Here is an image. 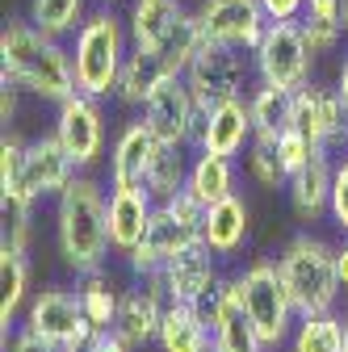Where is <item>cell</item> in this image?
Wrapping results in <instances>:
<instances>
[{"mask_svg":"<svg viewBox=\"0 0 348 352\" xmlns=\"http://www.w3.org/2000/svg\"><path fill=\"white\" fill-rule=\"evenodd\" d=\"M0 80H13L21 93H34L51 105L80 93L72 47H63V38L55 34H42L30 17H13L0 30Z\"/></svg>","mask_w":348,"mask_h":352,"instance_id":"cell-1","label":"cell"},{"mask_svg":"<svg viewBox=\"0 0 348 352\" xmlns=\"http://www.w3.org/2000/svg\"><path fill=\"white\" fill-rule=\"evenodd\" d=\"M55 243L72 273L101 269L109 260V193L89 172H76L72 185L55 197Z\"/></svg>","mask_w":348,"mask_h":352,"instance_id":"cell-2","label":"cell"},{"mask_svg":"<svg viewBox=\"0 0 348 352\" xmlns=\"http://www.w3.org/2000/svg\"><path fill=\"white\" fill-rule=\"evenodd\" d=\"M130 55V30L126 17L113 13V5H101L84 17V25L72 34V67H76V88L89 97H109L118 93V76Z\"/></svg>","mask_w":348,"mask_h":352,"instance_id":"cell-3","label":"cell"},{"mask_svg":"<svg viewBox=\"0 0 348 352\" xmlns=\"http://www.w3.org/2000/svg\"><path fill=\"white\" fill-rule=\"evenodd\" d=\"M277 273L294 294L298 315H319V311H336L340 298V273H336V248H327L319 235H294L281 256H277Z\"/></svg>","mask_w":348,"mask_h":352,"instance_id":"cell-4","label":"cell"},{"mask_svg":"<svg viewBox=\"0 0 348 352\" xmlns=\"http://www.w3.org/2000/svg\"><path fill=\"white\" fill-rule=\"evenodd\" d=\"M202 214L206 210L193 201L189 189L177 193V197H168V201H155V214H151V223H147V235L135 243V252L126 256L130 273H135V277L160 273L172 256L197 248L202 243Z\"/></svg>","mask_w":348,"mask_h":352,"instance_id":"cell-5","label":"cell"},{"mask_svg":"<svg viewBox=\"0 0 348 352\" xmlns=\"http://www.w3.org/2000/svg\"><path fill=\"white\" fill-rule=\"evenodd\" d=\"M235 277H239V306L252 319L256 336L265 340L269 352L285 348L290 336H294V323H298V306H294L290 285L277 273V260H256Z\"/></svg>","mask_w":348,"mask_h":352,"instance_id":"cell-6","label":"cell"},{"mask_svg":"<svg viewBox=\"0 0 348 352\" xmlns=\"http://www.w3.org/2000/svg\"><path fill=\"white\" fill-rule=\"evenodd\" d=\"M25 327L38 331L42 340L59 344L63 352H93V344L105 336L89 323L84 315V302L76 289H63V285H47L38 289L25 306Z\"/></svg>","mask_w":348,"mask_h":352,"instance_id":"cell-7","label":"cell"},{"mask_svg":"<svg viewBox=\"0 0 348 352\" xmlns=\"http://www.w3.org/2000/svg\"><path fill=\"white\" fill-rule=\"evenodd\" d=\"M311 63H315V51L307 47L298 21H269L260 47L252 51L256 80L273 84V88H285V93L311 84Z\"/></svg>","mask_w":348,"mask_h":352,"instance_id":"cell-8","label":"cell"},{"mask_svg":"<svg viewBox=\"0 0 348 352\" xmlns=\"http://www.w3.org/2000/svg\"><path fill=\"white\" fill-rule=\"evenodd\" d=\"M252 76H256L252 51L219 47V42H206L202 55L193 59V67L185 72V80H189V88H193L202 113H206L210 105L227 101V97H248V93H252L248 80H252Z\"/></svg>","mask_w":348,"mask_h":352,"instance_id":"cell-9","label":"cell"},{"mask_svg":"<svg viewBox=\"0 0 348 352\" xmlns=\"http://www.w3.org/2000/svg\"><path fill=\"white\" fill-rule=\"evenodd\" d=\"M143 122L155 130L160 143L177 147H197L202 135V105L193 97V88L185 76H164L155 84V93L143 101Z\"/></svg>","mask_w":348,"mask_h":352,"instance_id":"cell-10","label":"cell"},{"mask_svg":"<svg viewBox=\"0 0 348 352\" xmlns=\"http://www.w3.org/2000/svg\"><path fill=\"white\" fill-rule=\"evenodd\" d=\"M55 109H59L55 113V135H59L63 151L72 155V164L80 172H89L105 155V113H101V101L89 97V93H72Z\"/></svg>","mask_w":348,"mask_h":352,"instance_id":"cell-11","label":"cell"},{"mask_svg":"<svg viewBox=\"0 0 348 352\" xmlns=\"http://www.w3.org/2000/svg\"><path fill=\"white\" fill-rule=\"evenodd\" d=\"M197 21L206 30V42L235 47V51H256L269 30V13L260 0H202Z\"/></svg>","mask_w":348,"mask_h":352,"instance_id":"cell-12","label":"cell"},{"mask_svg":"<svg viewBox=\"0 0 348 352\" xmlns=\"http://www.w3.org/2000/svg\"><path fill=\"white\" fill-rule=\"evenodd\" d=\"M290 126L302 130L311 143L331 147V143H348V105L340 97L336 84H302L294 88V113Z\"/></svg>","mask_w":348,"mask_h":352,"instance_id":"cell-13","label":"cell"},{"mask_svg":"<svg viewBox=\"0 0 348 352\" xmlns=\"http://www.w3.org/2000/svg\"><path fill=\"white\" fill-rule=\"evenodd\" d=\"M202 311H206L210 340L219 352H269L265 340L256 336L252 319L243 315V306H239V277L235 273L219 281V289L202 302Z\"/></svg>","mask_w":348,"mask_h":352,"instance_id":"cell-14","label":"cell"},{"mask_svg":"<svg viewBox=\"0 0 348 352\" xmlns=\"http://www.w3.org/2000/svg\"><path fill=\"white\" fill-rule=\"evenodd\" d=\"M164 306H168V289L160 281V273L139 277L135 289H122V306H118V319H113V336L130 348H143L160 336V319H164Z\"/></svg>","mask_w":348,"mask_h":352,"instance_id":"cell-15","label":"cell"},{"mask_svg":"<svg viewBox=\"0 0 348 352\" xmlns=\"http://www.w3.org/2000/svg\"><path fill=\"white\" fill-rule=\"evenodd\" d=\"M160 281L168 289V302H189V306H202L214 289H219L223 273H219V256H214L206 243L172 256L164 269H160Z\"/></svg>","mask_w":348,"mask_h":352,"instance_id":"cell-16","label":"cell"},{"mask_svg":"<svg viewBox=\"0 0 348 352\" xmlns=\"http://www.w3.org/2000/svg\"><path fill=\"white\" fill-rule=\"evenodd\" d=\"M252 135H256V122H252V105H248V97H227V101L210 105V109L202 113L197 151L235 160L239 151H248Z\"/></svg>","mask_w":348,"mask_h":352,"instance_id":"cell-17","label":"cell"},{"mask_svg":"<svg viewBox=\"0 0 348 352\" xmlns=\"http://www.w3.org/2000/svg\"><path fill=\"white\" fill-rule=\"evenodd\" d=\"M80 168L72 164V155L63 151L59 135L51 130V135H42V139H30L25 143V176H21V185H25V197L30 201H47V197H59L67 185H72V176Z\"/></svg>","mask_w":348,"mask_h":352,"instance_id":"cell-18","label":"cell"},{"mask_svg":"<svg viewBox=\"0 0 348 352\" xmlns=\"http://www.w3.org/2000/svg\"><path fill=\"white\" fill-rule=\"evenodd\" d=\"M155 147H160V139L143 118L126 122L109 151V185L113 189H147V168H151Z\"/></svg>","mask_w":348,"mask_h":352,"instance_id":"cell-19","label":"cell"},{"mask_svg":"<svg viewBox=\"0 0 348 352\" xmlns=\"http://www.w3.org/2000/svg\"><path fill=\"white\" fill-rule=\"evenodd\" d=\"M331 181H336V164H331L327 147H319L307 164L290 176V185H285L290 210H294L298 223H319V218L327 214V206H331Z\"/></svg>","mask_w":348,"mask_h":352,"instance_id":"cell-20","label":"cell"},{"mask_svg":"<svg viewBox=\"0 0 348 352\" xmlns=\"http://www.w3.org/2000/svg\"><path fill=\"white\" fill-rule=\"evenodd\" d=\"M155 214V197L147 189H109V243L118 256H130L135 243L147 235Z\"/></svg>","mask_w":348,"mask_h":352,"instance_id":"cell-21","label":"cell"},{"mask_svg":"<svg viewBox=\"0 0 348 352\" xmlns=\"http://www.w3.org/2000/svg\"><path fill=\"white\" fill-rule=\"evenodd\" d=\"M248 231H252V210H248V201L239 193L214 201L202 214V243L214 256H235L248 243Z\"/></svg>","mask_w":348,"mask_h":352,"instance_id":"cell-22","label":"cell"},{"mask_svg":"<svg viewBox=\"0 0 348 352\" xmlns=\"http://www.w3.org/2000/svg\"><path fill=\"white\" fill-rule=\"evenodd\" d=\"M181 0H130L126 30H130V47L139 51H160L164 38L177 30L181 21Z\"/></svg>","mask_w":348,"mask_h":352,"instance_id":"cell-23","label":"cell"},{"mask_svg":"<svg viewBox=\"0 0 348 352\" xmlns=\"http://www.w3.org/2000/svg\"><path fill=\"white\" fill-rule=\"evenodd\" d=\"M155 344H160V352H202L210 344L206 311L202 306H189V302H168Z\"/></svg>","mask_w":348,"mask_h":352,"instance_id":"cell-24","label":"cell"},{"mask_svg":"<svg viewBox=\"0 0 348 352\" xmlns=\"http://www.w3.org/2000/svg\"><path fill=\"white\" fill-rule=\"evenodd\" d=\"M164 76H172L168 67H164V59L155 55V51H139V47H130V55H126V63H122V76H118V101L122 105H139L143 109V101L155 93V84L164 80Z\"/></svg>","mask_w":348,"mask_h":352,"instance_id":"cell-25","label":"cell"},{"mask_svg":"<svg viewBox=\"0 0 348 352\" xmlns=\"http://www.w3.org/2000/svg\"><path fill=\"white\" fill-rule=\"evenodd\" d=\"M185 189L193 193V201H197L202 210H210L214 201H223V197L235 193V164H231L227 155L197 151V160H193V168H189V185H185Z\"/></svg>","mask_w":348,"mask_h":352,"instance_id":"cell-26","label":"cell"},{"mask_svg":"<svg viewBox=\"0 0 348 352\" xmlns=\"http://www.w3.org/2000/svg\"><path fill=\"white\" fill-rule=\"evenodd\" d=\"M76 294H80V302H84V315H89V323H93L97 331H113L118 306H122V289H118V281L105 273V264H101V269L80 273Z\"/></svg>","mask_w":348,"mask_h":352,"instance_id":"cell-27","label":"cell"},{"mask_svg":"<svg viewBox=\"0 0 348 352\" xmlns=\"http://www.w3.org/2000/svg\"><path fill=\"white\" fill-rule=\"evenodd\" d=\"M189 147H177V143H160L155 155H151V168H147V193L155 201H168V197H177L185 193L189 185Z\"/></svg>","mask_w":348,"mask_h":352,"instance_id":"cell-28","label":"cell"},{"mask_svg":"<svg viewBox=\"0 0 348 352\" xmlns=\"http://www.w3.org/2000/svg\"><path fill=\"white\" fill-rule=\"evenodd\" d=\"M0 289H5V298H0V327H5V344H9V327L30 294V260L21 248L0 243Z\"/></svg>","mask_w":348,"mask_h":352,"instance_id":"cell-29","label":"cell"},{"mask_svg":"<svg viewBox=\"0 0 348 352\" xmlns=\"http://www.w3.org/2000/svg\"><path fill=\"white\" fill-rule=\"evenodd\" d=\"M285 352H344V319L336 311L298 315Z\"/></svg>","mask_w":348,"mask_h":352,"instance_id":"cell-30","label":"cell"},{"mask_svg":"<svg viewBox=\"0 0 348 352\" xmlns=\"http://www.w3.org/2000/svg\"><path fill=\"white\" fill-rule=\"evenodd\" d=\"M202 47H206V30H202L197 13H181L177 30L164 38V47H160L155 55L164 59V67H168L172 76H185V72L193 67V59L202 55Z\"/></svg>","mask_w":348,"mask_h":352,"instance_id":"cell-31","label":"cell"},{"mask_svg":"<svg viewBox=\"0 0 348 352\" xmlns=\"http://www.w3.org/2000/svg\"><path fill=\"white\" fill-rule=\"evenodd\" d=\"M248 105H252V122H256V135H281L290 130V113H294V93L285 88H273V84H252L248 93Z\"/></svg>","mask_w":348,"mask_h":352,"instance_id":"cell-32","label":"cell"},{"mask_svg":"<svg viewBox=\"0 0 348 352\" xmlns=\"http://www.w3.org/2000/svg\"><path fill=\"white\" fill-rule=\"evenodd\" d=\"M42 34H55L67 38L84 25L89 17V0H30V13H25Z\"/></svg>","mask_w":348,"mask_h":352,"instance_id":"cell-33","label":"cell"},{"mask_svg":"<svg viewBox=\"0 0 348 352\" xmlns=\"http://www.w3.org/2000/svg\"><path fill=\"white\" fill-rule=\"evenodd\" d=\"M248 176L265 189H285L290 185V168L281 160L277 135H252L248 143Z\"/></svg>","mask_w":348,"mask_h":352,"instance_id":"cell-34","label":"cell"},{"mask_svg":"<svg viewBox=\"0 0 348 352\" xmlns=\"http://www.w3.org/2000/svg\"><path fill=\"white\" fill-rule=\"evenodd\" d=\"M21 176H25V143L13 135V130H5V143H0V193L5 197H25Z\"/></svg>","mask_w":348,"mask_h":352,"instance_id":"cell-35","label":"cell"},{"mask_svg":"<svg viewBox=\"0 0 348 352\" xmlns=\"http://www.w3.org/2000/svg\"><path fill=\"white\" fill-rule=\"evenodd\" d=\"M298 25H302V38H307V47L315 51V59H319V55H331V51L340 47V42H344V25H340V17L307 13Z\"/></svg>","mask_w":348,"mask_h":352,"instance_id":"cell-36","label":"cell"},{"mask_svg":"<svg viewBox=\"0 0 348 352\" xmlns=\"http://www.w3.org/2000/svg\"><path fill=\"white\" fill-rule=\"evenodd\" d=\"M5 201V243L30 252V231H34V201L25 197H0Z\"/></svg>","mask_w":348,"mask_h":352,"instance_id":"cell-37","label":"cell"},{"mask_svg":"<svg viewBox=\"0 0 348 352\" xmlns=\"http://www.w3.org/2000/svg\"><path fill=\"white\" fill-rule=\"evenodd\" d=\"M277 147H281V160H285V168H290V176L302 168V164H307L315 151H319V143H311L307 135H302V130H281V135H277Z\"/></svg>","mask_w":348,"mask_h":352,"instance_id":"cell-38","label":"cell"},{"mask_svg":"<svg viewBox=\"0 0 348 352\" xmlns=\"http://www.w3.org/2000/svg\"><path fill=\"white\" fill-rule=\"evenodd\" d=\"M327 214H331V223L348 235V155L336 164V181H331V206H327Z\"/></svg>","mask_w":348,"mask_h":352,"instance_id":"cell-39","label":"cell"},{"mask_svg":"<svg viewBox=\"0 0 348 352\" xmlns=\"http://www.w3.org/2000/svg\"><path fill=\"white\" fill-rule=\"evenodd\" d=\"M5 352H63V348H59V344H51V340H42V336H38V331H30V327H21V331H13V336H9Z\"/></svg>","mask_w":348,"mask_h":352,"instance_id":"cell-40","label":"cell"},{"mask_svg":"<svg viewBox=\"0 0 348 352\" xmlns=\"http://www.w3.org/2000/svg\"><path fill=\"white\" fill-rule=\"evenodd\" d=\"M269 13V21H302L311 9V0H260Z\"/></svg>","mask_w":348,"mask_h":352,"instance_id":"cell-41","label":"cell"},{"mask_svg":"<svg viewBox=\"0 0 348 352\" xmlns=\"http://www.w3.org/2000/svg\"><path fill=\"white\" fill-rule=\"evenodd\" d=\"M17 101H21V88L13 80H0V118H5V126L17 118Z\"/></svg>","mask_w":348,"mask_h":352,"instance_id":"cell-42","label":"cell"},{"mask_svg":"<svg viewBox=\"0 0 348 352\" xmlns=\"http://www.w3.org/2000/svg\"><path fill=\"white\" fill-rule=\"evenodd\" d=\"M93 352H135V348H130V344H122V340H118L113 331H105V336H101V340L93 344Z\"/></svg>","mask_w":348,"mask_h":352,"instance_id":"cell-43","label":"cell"},{"mask_svg":"<svg viewBox=\"0 0 348 352\" xmlns=\"http://www.w3.org/2000/svg\"><path fill=\"white\" fill-rule=\"evenodd\" d=\"M336 273H340V285L348 289V235H344V243L336 248Z\"/></svg>","mask_w":348,"mask_h":352,"instance_id":"cell-44","label":"cell"},{"mask_svg":"<svg viewBox=\"0 0 348 352\" xmlns=\"http://www.w3.org/2000/svg\"><path fill=\"white\" fill-rule=\"evenodd\" d=\"M307 13H323V17H336L340 13V0H311Z\"/></svg>","mask_w":348,"mask_h":352,"instance_id":"cell-45","label":"cell"},{"mask_svg":"<svg viewBox=\"0 0 348 352\" xmlns=\"http://www.w3.org/2000/svg\"><path fill=\"white\" fill-rule=\"evenodd\" d=\"M336 88H340V97H344V105H348V55H344V63H340V76H336Z\"/></svg>","mask_w":348,"mask_h":352,"instance_id":"cell-46","label":"cell"},{"mask_svg":"<svg viewBox=\"0 0 348 352\" xmlns=\"http://www.w3.org/2000/svg\"><path fill=\"white\" fill-rule=\"evenodd\" d=\"M336 17H340V25H344V34H348V0H340V13H336Z\"/></svg>","mask_w":348,"mask_h":352,"instance_id":"cell-47","label":"cell"},{"mask_svg":"<svg viewBox=\"0 0 348 352\" xmlns=\"http://www.w3.org/2000/svg\"><path fill=\"white\" fill-rule=\"evenodd\" d=\"M344 352H348V319H344Z\"/></svg>","mask_w":348,"mask_h":352,"instance_id":"cell-48","label":"cell"},{"mask_svg":"<svg viewBox=\"0 0 348 352\" xmlns=\"http://www.w3.org/2000/svg\"><path fill=\"white\" fill-rule=\"evenodd\" d=\"M202 352H219V348H214V340H210V344H206V348H202Z\"/></svg>","mask_w":348,"mask_h":352,"instance_id":"cell-49","label":"cell"},{"mask_svg":"<svg viewBox=\"0 0 348 352\" xmlns=\"http://www.w3.org/2000/svg\"><path fill=\"white\" fill-rule=\"evenodd\" d=\"M97 5H118V0H97Z\"/></svg>","mask_w":348,"mask_h":352,"instance_id":"cell-50","label":"cell"}]
</instances>
